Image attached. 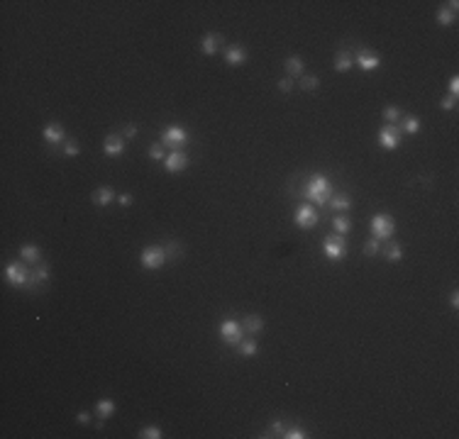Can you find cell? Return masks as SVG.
I'll list each match as a JSON object with an SVG mask.
<instances>
[{
	"mask_svg": "<svg viewBox=\"0 0 459 439\" xmlns=\"http://www.w3.org/2000/svg\"><path fill=\"white\" fill-rule=\"evenodd\" d=\"M330 193H332V183H330V179L325 173H313L308 179V186H306L308 200H313L318 205H325L330 200Z\"/></svg>",
	"mask_w": 459,
	"mask_h": 439,
	"instance_id": "6da1fadb",
	"label": "cell"
},
{
	"mask_svg": "<svg viewBox=\"0 0 459 439\" xmlns=\"http://www.w3.org/2000/svg\"><path fill=\"white\" fill-rule=\"evenodd\" d=\"M5 278L15 288H34V283H37V276L27 274V269L22 264H15V261L5 266Z\"/></svg>",
	"mask_w": 459,
	"mask_h": 439,
	"instance_id": "7a4b0ae2",
	"label": "cell"
},
{
	"mask_svg": "<svg viewBox=\"0 0 459 439\" xmlns=\"http://www.w3.org/2000/svg\"><path fill=\"white\" fill-rule=\"evenodd\" d=\"M393 232H396V222H393V217L389 212H376L371 217V234H374V239H379V242L391 239Z\"/></svg>",
	"mask_w": 459,
	"mask_h": 439,
	"instance_id": "3957f363",
	"label": "cell"
},
{
	"mask_svg": "<svg viewBox=\"0 0 459 439\" xmlns=\"http://www.w3.org/2000/svg\"><path fill=\"white\" fill-rule=\"evenodd\" d=\"M169 254L164 247H147L142 254H139V264L144 266V269H149V271H154V269H161L164 264H166Z\"/></svg>",
	"mask_w": 459,
	"mask_h": 439,
	"instance_id": "277c9868",
	"label": "cell"
},
{
	"mask_svg": "<svg viewBox=\"0 0 459 439\" xmlns=\"http://www.w3.org/2000/svg\"><path fill=\"white\" fill-rule=\"evenodd\" d=\"M347 251V242L342 239V234H327L322 242V254L330 261H340Z\"/></svg>",
	"mask_w": 459,
	"mask_h": 439,
	"instance_id": "5b68a950",
	"label": "cell"
},
{
	"mask_svg": "<svg viewBox=\"0 0 459 439\" xmlns=\"http://www.w3.org/2000/svg\"><path fill=\"white\" fill-rule=\"evenodd\" d=\"M398 144H401V127H396V124H384L381 129H379V147L386 151H393L398 149Z\"/></svg>",
	"mask_w": 459,
	"mask_h": 439,
	"instance_id": "8992f818",
	"label": "cell"
},
{
	"mask_svg": "<svg viewBox=\"0 0 459 439\" xmlns=\"http://www.w3.org/2000/svg\"><path fill=\"white\" fill-rule=\"evenodd\" d=\"M161 144H166L171 149H181L188 144V132L183 129V127H176V124H171L166 127L164 132H161Z\"/></svg>",
	"mask_w": 459,
	"mask_h": 439,
	"instance_id": "52a82bcc",
	"label": "cell"
},
{
	"mask_svg": "<svg viewBox=\"0 0 459 439\" xmlns=\"http://www.w3.org/2000/svg\"><path fill=\"white\" fill-rule=\"evenodd\" d=\"M293 222H296V227H301V230H313V227L318 225V210H315L313 205H308V203H303V205L296 210Z\"/></svg>",
	"mask_w": 459,
	"mask_h": 439,
	"instance_id": "ba28073f",
	"label": "cell"
},
{
	"mask_svg": "<svg viewBox=\"0 0 459 439\" xmlns=\"http://www.w3.org/2000/svg\"><path fill=\"white\" fill-rule=\"evenodd\" d=\"M220 337H223L225 344L237 346V344L244 339V334H242V325L235 322V320H223V322H220Z\"/></svg>",
	"mask_w": 459,
	"mask_h": 439,
	"instance_id": "9c48e42d",
	"label": "cell"
},
{
	"mask_svg": "<svg viewBox=\"0 0 459 439\" xmlns=\"http://www.w3.org/2000/svg\"><path fill=\"white\" fill-rule=\"evenodd\" d=\"M188 154L183 149H171L166 154V159H164V168H166L169 173H179V171H183L186 166H188Z\"/></svg>",
	"mask_w": 459,
	"mask_h": 439,
	"instance_id": "30bf717a",
	"label": "cell"
},
{
	"mask_svg": "<svg viewBox=\"0 0 459 439\" xmlns=\"http://www.w3.org/2000/svg\"><path fill=\"white\" fill-rule=\"evenodd\" d=\"M122 151H125V137L122 135H108L105 142H103V154L105 156H122Z\"/></svg>",
	"mask_w": 459,
	"mask_h": 439,
	"instance_id": "8fae6325",
	"label": "cell"
},
{
	"mask_svg": "<svg viewBox=\"0 0 459 439\" xmlns=\"http://www.w3.org/2000/svg\"><path fill=\"white\" fill-rule=\"evenodd\" d=\"M225 61H227L230 66H242V64L247 61V49L239 47V44H230V47L225 49Z\"/></svg>",
	"mask_w": 459,
	"mask_h": 439,
	"instance_id": "7c38bea8",
	"label": "cell"
},
{
	"mask_svg": "<svg viewBox=\"0 0 459 439\" xmlns=\"http://www.w3.org/2000/svg\"><path fill=\"white\" fill-rule=\"evenodd\" d=\"M354 64H357L362 71H376L379 66H381V59H379L376 54H371V52H364L362 49V52L357 54V59H354Z\"/></svg>",
	"mask_w": 459,
	"mask_h": 439,
	"instance_id": "4fadbf2b",
	"label": "cell"
},
{
	"mask_svg": "<svg viewBox=\"0 0 459 439\" xmlns=\"http://www.w3.org/2000/svg\"><path fill=\"white\" fill-rule=\"evenodd\" d=\"M44 142H49V144H61V142H64V127H61V124L59 122H49L47 124V127H44Z\"/></svg>",
	"mask_w": 459,
	"mask_h": 439,
	"instance_id": "5bb4252c",
	"label": "cell"
},
{
	"mask_svg": "<svg viewBox=\"0 0 459 439\" xmlns=\"http://www.w3.org/2000/svg\"><path fill=\"white\" fill-rule=\"evenodd\" d=\"M112 200H117V195H115V191H112V188H108V186H103V188H98V191L93 193V203H96L98 207L110 205Z\"/></svg>",
	"mask_w": 459,
	"mask_h": 439,
	"instance_id": "9a60e30c",
	"label": "cell"
},
{
	"mask_svg": "<svg viewBox=\"0 0 459 439\" xmlns=\"http://www.w3.org/2000/svg\"><path fill=\"white\" fill-rule=\"evenodd\" d=\"M283 66H286V73H288L291 78H296V76L301 78V76H303V71H306V66H303V59H301V56H288Z\"/></svg>",
	"mask_w": 459,
	"mask_h": 439,
	"instance_id": "2e32d148",
	"label": "cell"
},
{
	"mask_svg": "<svg viewBox=\"0 0 459 439\" xmlns=\"http://www.w3.org/2000/svg\"><path fill=\"white\" fill-rule=\"evenodd\" d=\"M220 41H223L220 34H205L203 41H200V52H203V54H208V56H213L215 52H218V44H220Z\"/></svg>",
	"mask_w": 459,
	"mask_h": 439,
	"instance_id": "e0dca14e",
	"label": "cell"
},
{
	"mask_svg": "<svg viewBox=\"0 0 459 439\" xmlns=\"http://www.w3.org/2000/svg\"><path fill=\"white\" fill-rule=\"evenodd\" d=\"M112 412H115V400H112V398L98 400V405H96V415H98V417L108 420V417H112Z\"/></svg>",
	"mask_w": 459,
	"mask_h": 439,
	"instance_id": "ac0fdd59",
	"label": "cell"
},
{
	"mask_svg": "<svg viewBox=\"0 0 459 439\" xmlns=\"http://www.w3.org/2000/svg\"><path fill=\"white\" fill-rule=\"evenodd\" d=\"M352 66H354V61H352V56L347 52H340V54L335 56V71L337 73H347Z\"/></svg>",
	"mask_w": 459,
	"mask_h": 439,
	"instance_id": "d6986e66",
	"label": "cell"
},
{
	"mask_svg": "<svg viewBox=\"0 0 459 439\" xmlns=\"http://www.w3.org/2000/svg\"><path fill=\"white\" fill-rule=\"evenodd\" d=\"M39 256H42V251H39V247H34V244H25V247L20 249V259L29 261V264H39Z\"/></svg>",
	"mask_w": 459,
	"mask_h": 439,
	"instance_id": "ffe728a7",
	"label": "cell"
},
{
	"mask_svg": "<svg viewBox=\"0 0 459 439\" xmlns=\"http://www.w3.org/2000/svg\"><path fill=\"white\" fill-rule=\"evenodd\" d=\"M242 327L247 329L249 334H257V332H262V329H264V320H262L259 315H249V317H244Z\"/></svg>",
	"mask_w": 459,
	"mask_h": 439,
	"instance_id": "44dd1931",
	"label": "cell"
},
{
	"mask_svg": "<svg viewBox=\"0 0 459 439\" xmlns=\"http://www.w3.org/2000/svg\"><path fill=\"white\" fill-rule=\"evenodd\" d=\"M237 349H239V354L242 357H257V342H254V337H244L242 342L237 344Z\"/></svg>",
	"mask_w": 459,
	"mask_h": 439,
	"instance_id": "7402d4cb",
	"label": "cell"
},
{
	"mask_svg": "<svg viewBox=\"0 0 459 439\" xmlns=\"http://www.w3.org/2000/svg\"><path fill=\"white\" fill-rule=\"evenodd\" d=\"M332 227H335V232L337 234H349V230H352V219L349 217H345V215H335L332 217Z\"/></svg>",
	"mask_w": 459,
	"mask_h": 439,
	"instance_id": "603a6c76",
	"label": "cell"
},
{
	"mask_svg": "<svg viewBox=\"0 0 459 439\" xmlns=\"http://www.w3.org/2000/svg\"><path fill=\"white\" fill-rule=\"evenodd\" d=\"M327 205L332 207V210H349V207H352V198L340 193V195H332V198L327 200Z\"/></svg>",
	"mask_w": 459,
	"mask_h": 439,
	"instance_id": "cb8c5ba5",
	"label": "cell"
},
{
	"mask_svg": "<svg viewBox=\"0 0 459 439\" xmlns=\"http://www.w3.org/2000/svg\"><path fill=\"white\" fill-rule=\"evenodd\" d=\"M401 129L408 132V135H415L418 129H420V120H418L415 115H405V117H401Z\"/></svg>",
	"mask_w": 459,
	"mask_h": 439,
	"instance_id": "d4e9b609",
	"label": "cell"
},
{
	"mask_svg": "<svg viewBox=\"0 0 459 439\" xmlns=\"http://www.w3.org/2000/svg\"><path fill=\"white\" fill-rule=\"evenodd\" d=\"M454 20H457V13H454V10H449V8H440V10H437V22H440L442 27L454 25Z\"/></svg>",
	"mask_w": 459,
	"mask_h": 439,
	"instance_id": "484cf974",
	"label": "cell"
},
{
	"mask_svg": "<svg viewBox=\"0 0 459 439\" xmlns=\"http://www.w3.org/2000/svg\"><path fill=\"white\" fill-rule=\"evenodd\" d=\"M298 85H301V91H315V88L320 85V78H318V76H313V73H308V76L303 73Z\"/></svg>",
	"mask_w": 459,
	"mask_h": 439,
	"instance_id": "4316f807",
	"label": "cell"
},
{
	"mask_svg": "<svg viewBox=\"0 0 459 439\" xmlns=\"http://www.w3.org/2000/svg\"><path fill=\"white\" fill-rule=\"evenodd\" d=\"M403 117V112H401V108H396V105H389V108H384V120L386 122H398Z\"/></svg>",
	"mask_w": 459,
	"mask_h": 439,
	"instance_id": "83f0119b",
	"label": "cell"
},
{
	"mask_svg": "<svg viewBox=\"0 0 459 439\" xmlns=\"http://www.w3.org/2000/svg\"><path fill=\"white\" fill-rule=\"evenodd\" d=\"M281 437H283V439H306L308 432L303 429V427H286Z\"/></svg>",
	"mask_w": 459,
	"mask_h": 439,
	"instance_id": "f1b7e54d",
	"label": "cell"
},
{
	"mask_svg": "<svg viewBox=\"0 0 459 439\" xmlns=\"http://www.w3.org/2000/svg\"><path fill=\"white\" fill-rule=\"evenodd\" d=\"M386 259H389L391 264H396V261L403 259V249H401V244L391 242V244H389V251H386Z\"/></svg>",
	"mask_w": 459,
	"mask_h": 439,
	"instance_id": "f546056e",
	"label": "cell"
},
{
	"mask_svg": "<svg viewBox=\"0 0 459 439\" xmlns=\"http://www.w3.org/2000/svg\"><path fill=\"white\" fill-rule=\"evenodd\" d=\"M137 437H139V439H161L164 434H161V429H159L156 425H149V427H144V429L139 432Z\"/></svg>",
	"mask_w": 459,
	"mask_h": 439,
	"instance_id": "4dcf8cb0",
	"label": "cell"
},
{
	"mask_svg": "<svg viewBox=\"0 0 459 439\" xmlns=\"http://www.w3.org/2000/svg\"><path fill=\"white\" fill-rule=\"evenodd\" d=\"M149 159H154V161H164L166 159V154H164V147L161 144H154V147H149Z\"/></svg>",
	"mask_w": 459,
	"mask_h": 439,
	"instance_id": "1f68e13d",
	"label": "cell"
},
{
	"mask_svg": "<svg viewBox=\"0 0 459 439\" xmlns=\"http://www.w3.org/2000/svg\"><path fill=\"white\" fill-rule=\"evenodd\" d=\"M64 154H66V156H78V154H81V147H78V142H76V139L66 142V144H64Z\"/></svg>",
	"mask_w": 459,
	"mask_h": 439,
	"instance_id": "d6a6232c",
	"label": "cell"
},
{
	"mask_svg": "<svg viewBox=\"0 0 459 439\" xmlns=\"http://www.w3.org/2000/svg\"><path fill=\"white\" fill-rule=\"evenodd\" d=\"M379 244H381L379 239H366V244H364V254H366V256H376V254H379Z\"/></svg>",
	"mask_w": 459,
	"mask_h": 439,
	"instance_id": "836d02e7",
	"label": "cell"
},
{
	"mask_svg": "<svg viewBox=\"0 0 459 439\" xmlns=\"http://www.w3.org/2000/svg\"><path fill=\"white\" fill-rule=\"evenodd\" d=\"M34 276H37V281H42V283H47L49 281V266L47 264H37V271H34Z\"/></svg>",
	"mask_w": 459,
	"mask_h": 439,
	"instance_id": "e575fe53",
	"label": "cell"
},
{
	"mask_svg": "<svg viewBox=\"0 0 459 439\" xmlns=\"http://www.w3.org/2000/svg\"><path fill=\"white\" fill-rule=\"evenodd\" d=\"M278 91H281V93H291V91H293V78H291V76H286V78H281V81H278Z\"/></svg>",
	"mask_w": 459,
	"mask_h": 439,
	"instance_id": "d590c367",
	"label": "cell"
},
{
	"mask_svg": "<svg viewBox=\"0 0 459 439\" xmlns=\"http://www.w3.org/2000/svg\"><path fill=\"white\" fill-rule=\"evenodd\" d=\"M132 203H135V198H132V195H130V193H120V195H117V205H122V207H130V205H132Z\"/></svg>",
	"mask_w": 459,
	"mask_h": 439,
	"instance_id": "8d00e7d4",
	"label": "cell"
},
{
	"mask_svg": "<svg viewBox=\"0 0 459 439\" xmlns=\"http://www.w3.org/2000/svg\"><path fill=\"white\" fill-rule=\"evenodd\" d=\"M440 108H442V110H454V108H457V98H452V96L442 98V103H440Z\"/></svg>",
	"mask_w": 459,
	"mask_h": 439,
	"instance_id": "74e56055",
	"label": "cell"
},
{
	"mask_svg": "<svg viewBox=\"0 0 459 439\" xmlns=\"http://www.w3.org/2000/svg\"><path fill=\"white\" fill-rule=\"evenodd\" d=\"M449 96L452 98L459 96V76H452V78H449Z\"/></svg>",
	"mask_w": 459,
	"mask_h": 439,
	"instance_id": "f35d334b",
	"label": "cell"
},
{
	"mask_svg": "<svg viewBox=\"0 0 459 439\" xmlns=\"http://www.w3.org/2000/svg\"><path fill=\"white\" fill-rule=\"evenodd\" d=\"M122 137H125V142H127V139L137 137V124H127L125 129H122Z\"/></svg>",
	"mask_w": 459,
	"mask_h": 439,
	"instance_id": "ab89813d",
	"label": "cell"
},
{
	"mask_svg": "<svg viewBox=\"0 0 459 439\" xmlns=\"http://www.w3.org/2000/svg\"><path fill=\"white\" fill-rule=\"evenodd\" d=\"M283 429H286V425H283L281 420H276L274 425L269 427V432H271V434H276V437H281V434H283Z\"/></svg>",
	"mask_w": 459,
	"mask_h": 439,
	"instance_id": "60d3db41",
	"label": "cell"
},
{
	"mask_svg": "<svg viewBox=\"0 0 459 439\" xmlns=\"http://www.w3.org/2000/svg\"><path fill=\"white\" fill-rule=\"evenodd\" d=\"M91 420H93V417H91V412L88 410H81L78 415H76V422H81V425H88Z\"/></svg>",
	"mask_w": 459,
	"mask_h": 439,
	"instance_id": "b9f144b4",
	"label": "cell"
},
{
	"mask_svg": "<svg viewBox=\"0 0 459 439\" xmlns=\"http://www.w3.org/2000/svg\"><path fill=\"white\" fill-rule=\"evenodd\" d=\"M449 305H452L454 310L459 308V293H457V290H452V293H449Z\"/></svg>",
	"mask_w": 459,
	"mask_h": 439,
	"instance_id": "7bdbcfd3",
	"label": "cell"
}]
</instances>
